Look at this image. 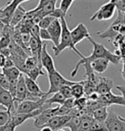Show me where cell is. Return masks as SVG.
<instances>
[{
	"label": "cell",
	"instance_id": "obj_1",
	"mask_svg": "<svg viewBox=\"0 0 125 131\" xmlns=\"http://www.w3.org/2000/svg\"><path fill=\"white\" fill-rule=\"evenodd\" d=\"M87 39L89 40L90 43L93 46V51L91 53V55L88 57H83L82 58L80 59V61L75 64L74 70L71 71V77L74 78L75 77V75H77L78 70H79L80 66L83 65L86 70V77L90 76L92 75H94V72L92 70L90 63H92L94 60H96L98 58H105L107 59L110 63H112L115 65H118L120 61H121V57L116 55L115 53H112L111 51H109L107 48H105V46L103 44L98 43V42L94 41L92 39V37L90 36L89 38H87Z\"/></svg>",
	"mask_w": 125,
	"mask_h": 131
},
{
	"label": "cell",
	"instance_id": "obj_2",
	"mask_svg": "<svg viewBox=\"0 0 125 131\" xmlns=\"http://www.w3.org/2000/svg\"><path fill=\"white\" fill-rule=\"evenodd\" d=\"M61 21V25H62V34H61V38L59 44L58 46H52V50L54 51V55L56 57H58V55H60L61 52L63 51H64L65 49H71L72 51H74L81 58H82L83 56L82 53H81L79 50L76 48V46L74 45L71 38V34H70V30L69 29L67 21L65 20V17H62L60 19Z\"/></svg>",
	"mask_w": 125,
	"mask_h": 131
},
{
	"label": "cell",
	"instance_id": "obj_3",
	"mask_svg": "<svg viewBox=\"0 0 125 131\" xmlns=\"http://www.w3.org/2000/svg\"><path fill=\"white\" fill-rule=\"evenodd\" d=\"M48 75V80H49V90L46 92V94L50 95L53 94V93L59 92L61 88L64 86H72L76 82V81H69L67 79H65L58 71L56 70L55 71L51 73L47 74Z\"/></svg>",
	"mask_w": 125,
	"mask_h": 131
},
{
	"label": "cell",
	"instance_id": "obj_4",
	"mask_svg": "<svg viewBox=\"0 0 125 131\" xmlns=\"http://www.w3.org/2000/svg\"><path fill=\"white\" fill-rule=\"evenodd\" d=\"M47 96L40 99L39 100H23L21 102L15 101V113H31L37 110L45 109V101Z\"/></svg>",
	"mask_w": 125,
	"mask_h": 131
},
{
	"label": "cell",
	"instance_id": "obj_5",
	"mask_svg": "<svg viewBox=\"0 0 125 131\" xmlns=\"http://www.w3.org/2000/svg\"><path fill=\"white\" fill-rule=\"evenodd\" d=\"M104 123L108 131H125V118L117 114L114 111L108 112Z\"/></svg>",
	"mask_w": 125,
	"mask_h": 131
},
{
	"label": "cell",
	"instance_id": "obj_6",
	"mask_svg": "<svg viewBox=\"0 0 125 131\" xmlns=\"http://www.w3.org/2000/svg\"><path fill=\"white\" fill-rule=\"evenodd\" d=\"M115 12H116V7L110 1L100 7L94 14V16H91L90 21H94V20H98V21H106V20H110L114 16Z\"/></svg>",
	"mask_w": 125,
	"mask_h": 131
},
{
	"label": "cell",
	"instance_id": "obj_7",
	"mask_svg": "<svg viewBox=\"0 0 125 131\" xmlns=\"http://www.w3.org/2000/svg\"><path fill=\"white\" fill-rule=\"evenodd\" d=\"M98 101L104 106H111L112 105H117L125 106L124 99L122 95H116L113 93L110 92L105 94H102L99 96Z\"/></svg>",
	"mask_w": 125,
	"mask_h": 131
},
{
	"label": "cell",
	"instance_id": "obj_8",
	"mask_svg": "<svg viewBox=\"0 0 125 131\" xmlns=\"http://www.w3.org/2000/svg\"><path fill=\"white\" fill-rule=\"evenodd\" d=\"M56 110L57 108H46L41 112L40 114L33 118V125L36 128H42L46 125L49 121L56 116Z\"/></svg>",
	"mask_w": 125,
	"mask_h": 131
},
{
	"label": "cell",
	"instance_id": "obj_9",
	"mask_svg": "<svg viewBox=\"0 0 125 131\" xmlns=\"http://www.w3.org/2000/svg\"><path fill=\"white\" fill-rule=\"evenodd\" d=\"M0 106H4L10 114L15 113V100L9 90L0 86Z\"/></svg>",
	"mask_w": 125,
	"mask_h": 131
},
{
	"label": "cell",
	"instance_id": "obj_10",
	"mask_svg": "<svg viewBox=\"0 0 125 131\" xmlns=\"http://www.w3.org/2000/svg\"><path fill=\"white\" fill-rule=\"evenodd\" d=\"M19 5H21L19 3V0H11L9 2L4 8L0 9L1 10V16H0V20H1L5 25H9V21L11 19L12 15L14 14L15 10Z\"/></svg>",
	"mask_w": 125,
	"mask_h": 131
},
{
	"label": "cell",
	"instance_id": "obj_11",
	"mask_svg": "<svg viewBox=\"0 0 125 131\" xmlns=\"http://www.w3.org/2000/svg\"><path fill=\"white\" fill-rule=\"evenodd\" d=\"M70 34H71L73 43H74V45L75 46H76L78 43L82 41L83 39H87L91 36L89 32H88L87 28L83 23H79L75 28H73L70 31Z\"/></svg>",
	"mask_w": 125,
	"mask_h": 131
},
{
	"label": "cell",
	"instance_id": "obj_12",
	"mask_svg": "<svg viewBox=\"0 0 125 131\" xmlns=\"http://www.w3.org/2000/svg\"><path fill=\"white\" fill-rule=\"evenodd\" d=\"M46 43L44 42L43 46H42V51H41V55H40V62H41V65L42 68H44L46 70L47 74L51 73L53 71L56 70L55 67V63L53 61L52 58L50 54L48 53L47 48H46Z\"/></svg>",
	"mask_w": 125,
	"mask_h": 131
},
{
	"label": "cell",
	"instance_id": "obj_13",
	"mask_svg": "<svg viewBox=\"0 0 125 131\" xmlns=\"http://www.w3.org/2000/svg\"><path fill=\"white\" fill-rule=\"evenodd\" d=\"M70 118H71L70 115L54 116V117L46 123V126L50 127L53 131L61 129V128H64L67 127V124H68L69 121L70 120ZM44 127H45V126H44Z\"/></svg>",
	"mask_w": 125,
	"mask_h": 131
},
{
	"label": "cell",
	"instance_id": "obj_14",
	"mask_svg": "<svg viewBox=\"0 0 125 131\" xmlns=\"http://www.w3.org/2000/svg\"><path fill=\"white\" fill-rule=\"evenodd\" d=\"M28 94V89H27V86L25 82V75H24L23 73H21L16 84V94H15L14 100L15 101H17V102L26 100Z\"/></svg>",
	"mask_w": 125,
	"mask_h": 131
},
{
	"label": "cell",
	"instance_id": "obj_15",
	"mask_svg": "<svg viewBox=\"0 0 125 131\" xmlns=\"http://www.w3.org/2000/svg\"><path fill=\"white\" fill-rule=\"evenodd\" d=\"M112 88H114V82L111 79L98 76L95 93H97L99 95L105 94L107 93L111 92Z\"/></svg>",
	"mask_w": 125,
	"mask_h": 131
},
{
	"label": "cell",
	"instance_id": "obj_16",
	"mask_svg": "<svg viewBox=\"0 0 125 131\" xmlns=\"http://www.w3.org/2000/svg\"><path fill=\"white\" fill-rule=\"evenodd\" d=\"M47 30L50 34L51 41H52L54 46H58L59 44L61 34H62V25H61L60 19H55L52 23L49 26Z\"/></svg>",
	"mask_w": 125,
	"mask_h": 131
},
{
	"label": "cell",
	"instance_id": "obj_17",
	"mask_svg": "<svg viewBox=\"0 0 125 131\" xmlns=\"http://www.w3.org/2000/svg\"><path fill=\"white\" fill-rule=\"evenodd\" d=\"M25 75V82L27 86V89H28V92L29 94L37 99H40V98L45 97V96H47L46 93L43 92V91L40 89V88L39 86L38 83L36 82L35 81L32 80L31 78H29L28 76H27L26 75Z\"/></svg>",
	"mask_w": 125,
	"mask_h": 131
},
{
	"label": "cell",
	"instance_id": "obj_18",
	"mask_svg": "<svg viewBox=\"0 0 125 131\" xmlns=\"http://www.w3.org/2000/svg\"><path fill=\"white\" fill-rule=\"evenodd\" d=\"M43 110L44 109H40V110H37L31 113H13V114H10V119L9 120L14 123V125L16 127H18V126L22 124L24 122H26L28 119L34 118L36 116L40 114Z\"/></svg>",
	"mask_w": 125,
	"mask_h": 131
},
{
	"label": "cell",
	"instance_id": "obj_19",
	"mask_svg": "<svg viewBox=\"0 0 125 131\" xmlns=\"http://www.w3.org/2000/svg\"><path fill=\"white\" fill-rule=\"evenodd\" d=\"M83 114L82 111H79L78 109L74 107L72 111L70 112V115L71 116L70 120L69 121L67 127L70 129V131H78L79 129V126L82 120V116Z\"/></svg>",
	"mask_w": 125,
	"mask_h": 131
},
{
	"label": "cell",
	"instance_id": "obj_20",
	"mask_svg": "<svg viewBox=\"0 0 125 131\" xmlns=\"http://www.w3.org/2000/svg\"><path fill=\"white\" fill-rule=\"evenodd\" d=\"M110 62L105 58H98L96 60H94L90 63L92 70L94 73L103 74L107 70Z\"/></svg>",
	"mask_w": 125,
	"mask_h": 131
},
{
	"label": "cell",
	"instance_id": "obj_21",
	"mask_svg": "<svg viewBox=\"0 0 125 131\" xmlns=\"http://www.w3.org/2000/svg\"><path fill=\"white\" fill-rule=\"evenodd\" d=\"M26 12H27V10H25V9H24L21 5H19L16 8V10H15L14 14L12 15L11 19H10V21H9V25L10 26V27H12V28H15V27H16L23 20Z\"/></svg>",
	"mask_w": 125,
	"mask_h": 131
},
{
	"label": "cell",
	"instance_id": "obj_22",
	"mask_svg": "<svg viewBox=\"0 0 125 131\" xmlns=\"http://www.w3.org/2000/svg\"><path fill=\"white\" fill-rule=\"evenodd\" d=\"M108 106H100L92 112V117L94 120L104 123L108 116Z\"/></svg>",
	"mask_w": 125,
	"mask_h": 131
},
{
	"label": "cell",
	"instance_id": "obj_23",
	"mask_svg": "<svg viewBox=\"0 0 125 131\" xmlns=\"http://www.w3.org/2000/svg\"><path fill=\"white\" fill-rule=\"evenodd\" d=\"M66 99L63 97V94L60 92H57L55 93H53V95L51 96L50 99H47L45 101V105H44V108H51L49 107L50 105H51L52 104H58V105H63V103L65 102Z\"/></svg>",
	"mask_w": 125,
	"mask_h": 131
},
{
	"label": "cell",
	"instance_id": "obj_24",
	"mask_svg": "<svg viewBox=\"0 0 125 131\" xmlns=\"http://www.w3.org/2000/svg\"><path fill=\"white\" fill-rule=\"evenodd\" d=\"M83 83H84L83 81H76L74 85H72L70 86L71 94H72V97L75 99V100H78V99L83 97L85 94V90H84Z\"/></svg>",
	"mask_w": 125,
	"mask_h": 131
},
{
	"label": "cell",
	"instance_id": "obj_25",
	"mask_svg": "<svg viewBox=\"0 0 125 131\" xmlns=\"http://www.w3.org/2000/svg\"><path fill=\"white\" fill-rule=\"evenodd\" d=\"M94 122V118L91 115L89 114H82V120L79 126V129L78 131H88L90 126L92 125Z\"/></svg>",
	"mask_w": 125,
	"mask_h": 131
},
{
	"label": "cell",
	"instance_id": "obj_26",
	"mask_svg": "<svg viewBox=\"0 0 125 131\" xmlns=\"http://www.w3.org/2000/svg\"><path fill=\"white\" fill-rule=\"evenodd\" d=\"M27 76H28L29 78H31L32 80L35 81L38 79V77L40 75H46V74L43 72L42 69L38 67V66H36V67H34L33 69H31V70H29L27 71V73L25 74Z\"/></svg>",
	"mask_w": 125,
	"mask_h": 131
},
{
	"label": "cell",
	"instance_id": "obj_27",
	"mask_svg": "<svg viewBox=\"0 0 125 131\" xmlns=\"http://www.w3.org/2000/svg\"><path fill=\"white\" fill-rule=\"evenodd\" d=\"M88 131H108L105 125V123L103 122H99L94 119L92 125L90 126Z\"/></svg>",
	"mask_w": 125,
	"mask_h": 131
},
{
	"label": "cell",
	"instance_id": "obj_28",
	"mask_svg": "<svg viewBox=\"0 0 125 131\" xmlns=\"http://www.w3.org/2000/svg\"><path fill=\"white\" fill-rule=\"evenodd\" d=\"M54 20H55L54 17H52V16H51L50 15H48V16H46L44 18H42V20L39 23L38 25L40 28L47 29L49 28V26L52 23V21H54Z\"/></svg>",
	"mask_w": 125,
	"mask_h": 131
},
{
	"label": "cell",
	"instance_id": "obj_29",
	"mask_svg": "<svg viewBox=\"0 0 125 131\" xmlns=\"http://www.w3.org/2000/svg\"><path fill=\"white\" fill-rule=\"evenodd\" d=\"M10 119V112L9 111L0 109V126L6 124Z\"/></svg>",
	"mask_w": 125,
	"mask_h": 131
},
{
	"label": "cell",
	"instance_id": "obj_30",
	"mask_svg": "<svg viewBox=\"0 0 125 131\" xmlns=\"http://www.w3.org/2000/svg\"><path fill=\"white\" fill-rule=\"evenodd\" d=\"M75 0H61L60 2V5H59V8L63 12V14L66 16V14H67L68 10L70 9V8L72 5V4L74 3Z\"/></svg>",
	"mask_w": 125,
	"mask_h": 131
},
{
	"label": "cell",
	"instance_id": "obj_31",
	"mask_svg": "<svg viewBox=\"0 0 125 131\" xmlns=\"http://www.w3.org/2000/svg\"><path fill=\"white\" fill-rule=\"evenodd\" d=\"M0 86H2L4 89H9V83L7 80L6 76L4 75L3 72H0Z\"/></svg>",
	"mask_w": 125,
	"mask_h": 131
},
{
	"label": "cell",
	"instance_id": "obj_32",
	"mask_svg": "<svg viewBox=\"0 0 125 131\" xmlns=\"http://www.w3.org/2000/svg\"><path fill=\"white\" fill-rule=\"evenodd\" d=\"M71 86H64L63 88H61V89L59 90V92L62 93L63 96L65 99H70L72 98V94H71Z\"/></svg>",
	"mask_w": 125,
	"mask_h": 131
},
{
	"label": "cell",
	"instance_id": "obj_33",
	"mask_svg": "<svg viewBox=\"0 0 125 131\" xmlns=\"http://www.w3.org/2000/svg\"><path fill=\"white\" fill-rule=\"evenodd\" d=\"M16 128V127L14 125V123L9 120L6 124L0 126V131H15Z\"/></svg>",
	"mask_w": 125,
	"mask_h": 131
},
{
	"label": "cell",
	"instance_id": "obj_34",
	"mask_svg": "<svg viewBox=\"0 0 125 131\" xmlns=\"http://www.w3.org/2000/svg\"><path fill=\"white\" fill-rule=\"evenodd\" d=\"M40 38L42 41H46V40H51V36L50 34L47 29H42L40 28Z\"/></svg>",
	"mask_w": 125,
	"mask_h": 131
},
{
	"label": "cell",
	"instance_id": "obj_35",
	"mask_svg": "<svg viewBox=\"0 0 125 131\" xmlns=\"http://www.w3.org/2000/svg\"><path fill=\"white\" fill-rule=\"evenodd\" d=\"M40 28L39 27L38 24H33L30 30L31 36L34 37V38H40Z\"/></svg>",
	"mask_w": 125,
	"mask_h": 131
},
{
	"label": "cell",
	"instance_id": "obj_36",
	"mask_svg": "<svg viewBox=\"0 0 125 131\" xmlns=\"http://www.w3.org/2000/svg\"><path fill=\"white\" fill-rule=\"evenodd\" d=\"M50 16L54 17L55 19H61L62 17H65V15L63 14V12L59 8H56L54 11L50 14Z\"/></svg>",
	"mask_w": 125,
	"mask_h": 131
},
{
	"label": "cell",
	"instance_id": "obj_37",
	"mask_svg": "<svg viewBox=\"0 0 125 131\" xmlns=\"http://www.w3.org/2000/svg\"><path fill=\"white\" fill-rule=\"evenodd\" d=\"M15 66V64L12 61V59L10 58H6V60H5V63H4V68H10V67H13Z\"/></svg>",
	"mask_w": 125,
	"mask_h": 131
},
{
	"label": "cell",
	"instance_id": "obj_38",
	"mask_svg": "<svg viewBox=\"0 0 125 131\" xmlns=\"http://www.w3.org/2000/svg\"><path fill=\"white\" fill-rule=\"evenodd\" d=\"M51 0H40V2H39L37 7H36V9H42L44 6H46V4H47L49 2H50Z\"/></svg>",
	"mask_w": 125,
	"mask_h": 131
},
{
	"label": "cell",
	"instance_id": "obj_39",
	"mask_svg": "<svg viewBox=\"0 0 125 131\" xmlns=\"http://www.w3.org/2000/svg\"><path fill=\"white\" fill-rule=\"evenodd\" d=\"M115 88L122 93V96L123 97L124 101H125V86H115Z\"/></svg>",
	"mask_w": 125,
	"mask_h": 131
},
{
	"label": "cell",
	"instance_id": "obj_40",
	"mask_svg": "<svg viewBox=\"0 0 125 131\" xmlns=\"http://www.w3.org/2000/svg\"><path fill=\"white\" fill-rule=\"evenodd\" d=\"M5 60H6V57L3 53L0 52V68L1 69L4 68V63H5Z\"/></svg>",
	"mask_w": 125,
	"mask_h": 131
},
{
	"label": "cell",
	"instance_id": "obj_41",
	"mask_svg": "<svg viewBox=\"0 0 125 131\" xmlns=\"http://www.w3.org/2000/svg\"><path fill=\"white\" fill-rule=\"evenodd\" d=\"M121 74H122V76L123 78V80L125 81V59L122 62V70H121Z\"/></svg>",
	"mask_w": 125,
	"mask_h": 131
},
{
	"label": "cell",
	"instance_id": "obj_42",
	"mask_svg": "<svg viewBox=\"0 0 125 131\" xmlns=\"http://www.w3.org/2000/svg\"><path fill=\"white\" fill-rule=\"evenodd\" d=\"M4 27H5V24H4L3 21H2L1 20H0V37L2 36V34H3Z\"/></svg>",
	"mask_w": 125,
	"mask_h": 131
},
{
	"label": "cell",
	"instance_id": "obj_43",
	"mask_svg": "<svg viewBox=\"0 0 125 131\" xmlns=\"http://www.w3.org/2000/svg\"><path fill=\"white\" fill-rule=\"evenodd\" d=\"M40 131H53L50 127H47V126H45V127L41 128Z\"/></svg>",
	"mask_w": 125,
	"mask_h": 131
},
{
	"label": "cell",
	"instance_id": "obj_44",
	"mask_svg": "<svg viewBox=\"0 0 125 131\" xmlns=\"http://www.w3.org/2000/svg\"><path fill=\"white\" fill-rule=\"evenodd\" d=\"M28 1H30V0H19V3H20V4H21L22 3H25V2Z\"/></svg>",
	"mask_w": 125,
	"mask_h": 131
},
{
	"label": "cell",
	"instance_id": "obj_45",
	"mask_svg": "<svg viewBox=\"0 0 125 131\" xmlns=\"http://www.w3.org/2000/svg\"><path fill=\"white\" fill-rule=\"evenodd\" d=\"M56 131H66V130H64V128H61V129H58Z\"/></svg>",
	"mask_w": 125,
	"mask_h": 131
},
{
	"label": "cell",
	"instance_id": "obj_46",
	"mask_svg": "<svg viewBox=\"0 0 125 131\" xmlns=\"http://www.w3.org/2000/svg\"><path fill=\"white\" fill-rule=\"evenodd\" d=\"M122 3H123V4H125V0H122Z\"/></svg>",
	"mask_w": 125,
	"mask_h": 131
},
{
	"label": "cell",
	"instance_id": "obj_47",
	"mask_svg": "<svg viewBox=\"0 0 125 131\" xmlns=\"http://www.w3.org/2000/svg\"><path fill=\"white\" fill-rule=\"evenodd\" d=\"M123 58L125 59V52H124V55H123Z\"/></svg>",
	"mask_w": 125,
	"mask_h": 131
},
{
	"label": "cell",
	"instance_id": "obj_48",
	"mask_svg": "<svg viewBox=\"0 0 125 131\" xmlns=\"http://www.w3.org/2000/svg\"><path fill=\"white\" fill-rule=\"evenodd\" d=\"M123 13H125V9H124V12H123Z\"/></svg>",
	"mask_w": 125,
	"mask_h": 131
}]
</instances>
